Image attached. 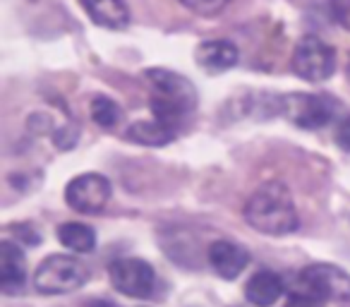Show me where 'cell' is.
<instances>
[{"label":"cell","instance_id":"obj_1","mask_svg":"<svg viewBox=\"0 0 350 307\" xmlns=\"http://www.w3.org/2000/svg\"><path fill=\"white\" fill-rule=\"evenodd\" d=\"M245 221L264 235H288L297 230V209L283 183L271 181L259 185L245 204Z\"/></svg>","mask_w":350,"mask_h":307},{"label":"cell","instance_id":"obj_2","mask_svg":"<svg viewBox=\"0 0 350 307\" xmlns=\"http://www.w3.org/2000/svg\"><path fill=\"white\" fill-rule=\"evenodd\" d=\"M89 271L77 257L70 254H51L39 264L34 273V288L41 295H65L82 288Z\"/></svg>","mask_w":350,"mask_h":307},{"label":"cell","instance_id":"obj_3","mask_svg":"<svg viewBox=\"0 0 350 307\" xmlns=\"http://www.w3.org/2000/svg\"><path fill=\"white\" fill-rule=\"evenodd\" d=\"M297 288L302 297L314 302H345L350 300V273L336 264H310L297 273Z\"/></svg>","mask_w":350,"mask_h":307},{"label":"cell","instance_id":"obj_4","mask_svg":"<svg viewBox=\"0 0 350 307\" xmlns=\"http://www.w3.org/2000/svg\"><path fill=\"white\" fill-rule=\"evenodd\" d=\"M293 72L307 82H324L336 70V51L334 46L324 44L317 36H305L297 41L293 51Z\"/></svg>","mask_w":350,"mask_h":307},{"label":"cell","instance_id":"obj_5","mask_svg":"<svg viewBox=\"0 0 350 307\" xmlns=\"http://www.w3.org/2000/svg\"><path fill=\"white\" fill-rule=\"evenodd\" d=\"M108 276L118 293L137 300H146L156 291V271L149 262L139 257H122L108 267Z\"/></svg>","mask_w":350,"mask_h":307},{"label":"cell","instance_id":"obj_6","mask_svg":"<svg viewBox=\"0 0 350 307\" xmlns=\"http://www.w3.org/2000/svg\"><path fill=\"white\" fill-rule=\"evenodd\" d=\"M340 103L329 94H293L286 101V113L297 127L319 130L326 127L338 113Z\"/></svg>","mask_w":350,"mask_h":307},{"label":"cell","instance_id":"obj_7","mask_svg":"<svg viewBox=\"0 0 350 307\" xmlns=\"http://www.w3.org/2000/svg\"><path fill=\"white\" fill-rule=\"evenodd\" d=\"M111 183L98 173H84L68 183L65 187V202L70 209L79 211V214H96L111 200Z\"/></svg>","mask_w":350,"mask_h":307},{"label":"cell","instance_id":"obj_8","mask_svg":"<svg viewBox=\"0 0 350 307\" xmlns=\"http://www.w3.org/2000/svg\"><path fill=\"white\" fill-rule=\"evenodd\" d=\"M144 79L151 84L156 96L178 103V106L187 108L190 113L195 111L197 89H195V84L183 77V75L173 72V70H165V68H149V70H144Z\"/></svg>","mask_w":350,"mask_h":307},{"label":"cell","instance_id":"obj_9","mask_svg":"<svg viewBox=\"0 0 350 307\" xmlns=\"http://www.w3.org/2000/svg\"><path fill=\"white\" fill-rule=\"evenodd\" d=\"M250 262V252L243 245L233 243V240H216L209 248V264L214 269L216 276L233 281L245 271Z\"/></svg>","mask_w":350,"mask_h":307},{"label":"cell","instance_id":"obj_10","mask_svg":"<svg viewBox=\"0 0 350 307\" xmlns=\"http://www.w3.org/2000/svg\"><path fill=\"white\" fill-rule=\"evenodd\" d=\"M27 278V259L25 252L12 240L0 243V288L5 295H15L22 291Z\"/></svg>","mask_w":350,"mask_h":307},{"label":"cell","instance_id":"obj_11","mask_svg":"<svg viewBox=\"0 0 350 307\" xmlns=\"http://www.w3.org/2000/svg\"><path fill=\"white\" fill-rule=\"evenodd\" d=\"M197 65L206 72H226V70L235 68L238 65V46L230 44L226 39H211L202 41L195 51Z\"/></svg>","mask_w":350,"mask_h":307},{"label":"cell","instance_id":"obj_12","mask_svg":"<svg viewBox=\"0 0 350 307\" xmlns=\"http://www.w3.org/2000/svg\"><path fill=\"white\" fill-rule=\"evenodd\" d=\"M283 291V278L278 273L269 271V269H259L257 273L250 276V281L245 283V297L250 305L254 307H271L281 300Z\"/></svg>","mask_w":350,"mask_h":307},{"label":"cell","instance_id":"obj_13","mask_svg":"<svg viewBox=\"0 0 350 307\" xmlns=\"http://www.w3.org/2000/svg\"><path fill=\"white\" fill-rule=\"evenodd\" d=\"M89 20L106 29H125L130 25V10L125 0H79Z\"/></svg>","mask_w":350,"mask_h":307},{"label":"cell","instance_id":"obj_14","mask_svg":"<svg viewBox=\"0 0 350 307\" xmlns=\"http://www.w3.org/2000/svg\"><path fill=\"white\" fill-rule=\"evenodd\" d=\"M175 130L168 125H163L161 120H139L135 125L127 127L125 132V139L127 142H137V144H144V146H163L168 142H173Z\"/></svg>","mask_w":350,"mask_h":307},{"label":"cell","instance_id":"obj_15","mask_svg":"<svg viewBox=\"0 0 350 307\" xmlns=\"http://www.w3.org/2000/svg\"><path fill=\"white\" fill-rule=\"evenodd\" d=\"M55 235H58V243L63 245V248L72 250V252L87 254L96 248V233H94L89 226L77 224V221L63 224L58 230H55Z\"/></svg>","mask_w":350,"mask_h":307},{"label":"cell","instance_id":"obj_16","mask_svg":"<svg viewBox=\"0 0 350 307\" xmlns=\"http://www.w3.org/2000/svg\"><path fill=\"white\" fill-rule=\"evenodd\" d=\"M89 113H92V120L98 127H106V130L116 127L122 118V108L108 96H94L92 103H89Z\"/></svg>","mask_w":350,"mask_h":307},{"label":"cell","instance_id":"obj_17","mask_svg":"<svg viewBox=\"0 0 350 307\" xmlns=\"http://www.w3.org/2000/svg\"><path fill=\"white\" fill-rule=\"evenodd\" d=\"M183 8H187L190 12L195 15H202V17H214L219 15L221 10L228 8L230 0H178Z\"/></svg>","mask_w":350,"mask_h":307},{"label":"cell","instance_id":"obj_18","mask_svg":"<svg viewBox=\"0 0 350 307\" xmlns=\"http://www.w3.org/2000/svg\"><path fill=\"white\" fill-rule=\"evenodd\" d=\"M77 139H79V130L75 125L58 127L53 135V144L58 146V149H72V146L77 144Z\"/></svg>","mask_w":350,"mask_h":307},{"label":"cell","instance_id":"obj_19","mask_svg":"<svg viewBox=\"0 0 350 307\" xmlns=\"http://www.w3.org/2000/svg\"><path fill=\"white\" fill-rule=\"evenodd\" d=\"M331 10L336 20L350 29V0H331Z\"/></svg>","mask_w":350,"mask_h":307},{"label":"cell","instance_id":"obj_20","mask_svg":"<svg viewBox=\"0 0 350 307\" xmlns=\"http://www.w3.org/2000/svg\"><path fill=\"white\" fill-rule=\"evenodd\" d=\"M336 144L343 151H350V116H345L336 127Z\"/></svg>","mask_w":350,"mask_h":307},{"label":"cell","instance_id":"obj_21","mask_svg":"<svg viewBox=\"0 0 350 307\" xmlns=\"http://www.w3.org/2000/svg\"><path fill=\"white\" fill-rule=\"evenodd\" d=\"M89 307H116L113 302H108V300H92L89 302Z\"/></svg>","mask_w":350,"mask_h":307},{"label":"cell","instance_id":"obj_22","mask_svg":"<svg viewBox=\"0 0 350 307\" xmlns=\"http://www.w3.org/2000/svg\"><path fill=\"white\" fill-rule=\"evenodd\" d=\"M348 75H350V65H348Z\"/></svg>","mask_w":350,"mask_h":307}]
</instances>
